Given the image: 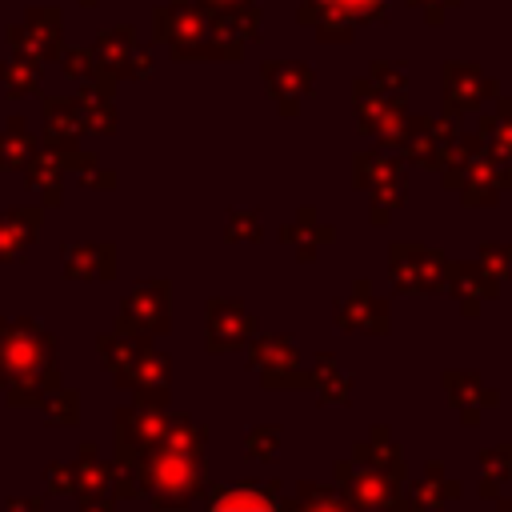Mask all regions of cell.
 <instances>
[{
	"label": "cell",
	"instance_id": "6da1fadb",
	"mask_svg": "<svg viewBox=\"0 0 512 512\" xmlns=\"http://www.w3.org/2000/svg\"><path fill=\"white\" fill-rule=\"evenodd\" d=\"M212 512H272V504L256 492H228L224 500L212 504Z\"/></svg>",
	"mask_w": 512,
	"mask_h": 512
},
{
	"label": "cell",
	"instance_id": "7a4b0ae2",
	"mask_svg": "<svg viewBox=\"0 0 512 512\" xmlns=\"http://www.w3.org/2000/svg\"><path fill=\"white\" fill-rule=\"evenodd\" d=\"M348 4H376V0H348Z\"/></svg>",
	"mask_w": 512,
	"mask_h": 512
}]
</instances>
